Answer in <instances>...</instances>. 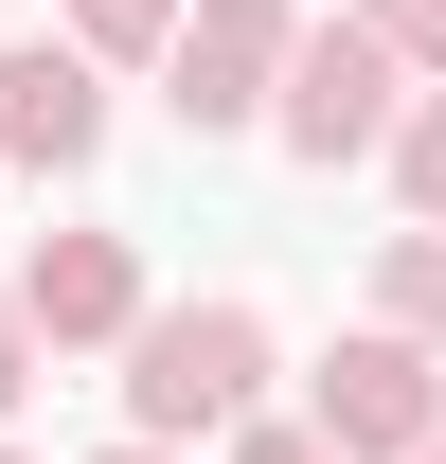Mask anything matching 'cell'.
<instances>
[{
  "mask_svg": "<svg viewBox=\"0 0 446 464\" xmlns=\"http://www.w3.org/2000/svg\"><path fill=\"white\" fill-rule=\"evenodd\" d=\"M268 375H286V340H268V304H232V286H197V304H143L125 322V447H232L250 411H268Z\"/></svg>",
  "mask_w": 446,
  "mask_h": 464,
  "instance_id": "1",
  "label": "cell"
},
{
  "mask_svg": "<svg viewBox=\"0 0 446 464\" xmlns=\"http://www.w3.org/2000/svg\"><path fill=\"white\" fill-rule=\"evenodd\" d=\"M286 36H304V0H179V36H161V108H179V143H232V125H268Z\"/></svg>",
  "mask_w": 446,
  "mask_h": 464,
  "instance_id": "2",
  "label": "cell"
},
{
  "mask_svg": "<svg viewBox=\"0 0 446 464\" xmlns=\"http://www.w3.org/2000/svg\"><path fill=\"white\" fill-rule=\"evenodd\" d=\"M393 108H411V72H393L375 36H339V18H304V36H286V90H268V143L304 179H339V161L393 143Z\"/></svg>",
  "mask_w": 446,
  "mask_h": 464,
  "instance_id": "3",
  "label": "cell"
},
{
  "mask_svg": "<svg viewBox=\"0 0 446 464\" xmlns=\"http://www.w3.org/2000/svg\"><path fill=\"white\" fill-rule=\"evenodd\" d=\"M0 304L36 322V357H125V322H143L161 286H143V232H108V215H90V232H36Z\"/></svg>",
  "mask_w": 446,
  "mask_h": 464,
  "instance_id": "4",
  "label": "cell"
},
{
  "mask_svg": "<svg viewBox=\"0 0 446 464\" xmlns=\"http://www.w3.org/2000/svg\"><path fill=\"white\" fill-rule=\"evenodd\" d=\"M286 429H322L339 464H411V447L446 429V357H411V340H375V322H357V340L304 375V411H286Z\"/></svg>",
  "mask_w": 446,
  "mask_h": 464,
  "instance_id": "5",
  "label": "cell"
},
{
  "mask_svg": "<svg viewBox=\"0 0 446 464\" xmlns=\"http://www.w3.org/2000/svg\"><path fill=\"white\" fill-rule=\"evenodd\" d=\"M108 72H90V54H72V36H54V18H36V36H0V161H18V179H90V161H108Z\"/></svg>",
  "mask_w": 446,
  "mask_h": 464,
  "instance_id": "6",
  "label": "cell"
},
{
  "mask_svg": "<svg viewBox=\"0 0 446 464\" xmlns=\"http://www.w3.org/2000/svg\"><path fill=\"white\" fill-rule=\"evenodd\" d=\"M375 340L446 357V232H375Z\"/></svg>",
  "mask_w": 446,
  "mask_h": 464,
  "instance_id": "7",
  "label": "cell"
},
{
  "mask_svg": "<svg viewBox=\"0 0 446 464\" xmlns=\"http://www.w3.org/2000/svg\"><path fill=\"white\" fill-rule=\"evenodd\" d=\"M54 36L90 72H161V36H179V0H54Z\"/></svg>",
  "mask_w": 446,
  "mask_h": 464,
  "instance_id": "8",
  "label": "cell"
},
{
  "mask_svg": "<svg viewBox=\"0 0 446 464\" xmlns=\"http://www.w3.org/2000/svg\"><path fill=\"white\" fill-rule=\"evenodd\" d=\"M393 197H411V232H446V90H411V108H393Z\"/></svg>",
  "mask_w": 446,
  "mask_h": 464,
  "instance_id": "9",
  "label": "cell"
},
{
  "mask_svg": "<svg viewBox=\"0 0 446 464\" xmlns=\"http://www.w3.org/2000/svg\"><path fill=\"white\" fill-rule=\"evenodd\" d=\"M339 36H375L411 90H446V0H339Z\"/></svg>",
  "mask_w": 446,
  "mask_h": 464,
  "instance_id": "10",
  "label": "cell"
},
{
  "mask_svg": "<svg viewBox=\"0 0 446 464\" xmlns=\"http://www.w3.org/2000/svg\"><path fill=\"white\" fill-rule=\"evenodd\" d=\"M215 464H339V447H322V429H286V411H250V429H232Z\"/></svg>",
  "mask_w": 446,
  "mask_h": 464,
  "instance_id": "11",
  "label": "cell"
},
{
  "mask_svg": "<svg viewBox=\"0 0 446 464\" xmlns=\"http://www.w3.org/2000/svg\"><path fill=\"white\" fill-rule=\"evenodd\" d=\"M36 375H54V357H36V322L0 304V447H18V393H36Z\"/></svg>",
  "mask_w": 446,
  "mask_h": 464,
  "instance_id": "12",
  "label": "cell"
},
{
  "mask_svg": "<svg viewBox=\"0 0 446 464\" xmlns=\"http://www.w3.org/2000/svg\"><path fill=\"white\" fill-rule=\"evenodd\" d=\"M90 464H179V447H90Z\"/></svg>",
  "mask_w": 446,
  "mask_h": 464,
  "instance_id": "13",
  "label": "cell"
},
{
  "mask_svg": "<svg viewBox=\"0 0 446 464\" xmlns=\"http://www.w3.org/2000/svg\"><path fill=\"white\" fill-rule=\"evenodd\" d=\"M411 464H446V429H429V447H411Z\"/></svg>",
  "mask_w": 446,
  "mask_h": 464,
  "instance_id": "14",
  "label": "cell"
},
{
  "mask_svg": "<svg viewBox=\"0 0 446 464\" xmlns=\"http://www.w3.org/2000/svg\"><path fill=\"white\" fill-rule=\"evenodd\" d=\"M0 464H36V447H0Z\"/></svg>",
  "mask_w": 446,
  "mask_h": 464,
  "instance_id": "15",
  "label": "cell"
}]
</instances>
